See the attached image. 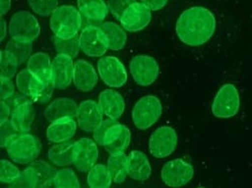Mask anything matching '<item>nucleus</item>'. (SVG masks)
<instances>
[{
	"instance_id": "1",
	"label": "nucleus",
	"mask_w": 252,
	"mask_h": 188,
	"mask_svg": "<svg viewBox=\"0 0 252 188\" xmlns=\"http://www.w3.org/2000/svg\"><path fill=\"white\" fill-rule=\"evenodd\" d=\"M216 30V18L209 9L194 6L185 10L179 17L176 31L182 43L199 47L211 38Z\"/></svg>"
},
{
	"instance_id": "2",
	"label": "nucleus",
	"mask_w": 252,
	"mask_h": 188,
	"mask_svg": "<svg viewBox=\"0 0 252 188\" xmlns=\"http://www.w3.org/2000/svg\"><path fill=\"white\" fill-rule=\"evenodd\" d=\"M50 27L56 36L69 39L76 35L82 27L81 12L74 6L63 5L52 14Z\"/></svg>"
},
{
	"instance_id": "3",
	"label": "nucleus",
	"mask_w": 252,
	"mask_h": 188,
	"mask_svg": "<svg viewBox=\"0 0 252 188\" xmlns=\"http://www.w3.org/2000/svg\"><path fill=\"white\" fill-rule=\"evenodd\" d=\"M58 170L49 163L32 161L18 178L9 184L11 187H48L54 184Z\"/></svg>"
},
{
	"instance_id": "4",
	"label": "nucleus",
	"mask_w": 252,
	"mask_h": 188,
	"mask_svg": "<svg viewBox=\"0 0 252 188\" xmlns=\"http://www.w3.org/2000/svg\"><path fill=\"white\" fill-rule=\"evenodd\" d=\"M15 83L20 93L28 98H31L32 102H37L40 104H44L51 99L53 90L55 89L53 83L45 85L41 82L30 72L28 68L20 71L19 74L16 75Z\"/></svg>"
},
{
	"instance_id": "5",
	"label": "nucleus",
	"mask_w": 252,
	"mask_h": 188,
	"mask_svg": "<svg viewBox=\"0 0 252 188\" xmlns=\"http://www.w3.org/2000/svg\"><path fill=\"white\" fill-rule=\"evenodd\" d=\"M39 139L29 133H20L7 147L10 159L18 164L32 162L40 153Z\"/></svg>"
},
{
	"instance_id": "6",
	"label": "nucleus",
	"mask_w": 252,
	"mask_h": 188,
	"mask_svg": "<svg viewBox=\"0 0 252 188\" xmlns=\"http://www.w3.org/2000/svg\"><path fill=\"white\" fill-rule=\"evenodd\" d=\"M161 113L162 107L158 98L145 96L136 102L132 110V120L137 129L146 130L158 122Z\"/></svg>"
},
{
	"instance_id": "7",
	"label": "nucleus",
	"mask_w": 252,
	"mask_h": 188,
	"mask_svg": "<svg viewBox=\"0 0 252 188\" xmlns=\"http://www.w3.org/2000/svg\"><path fill=\"white\" fill-rule=\"evenodd\" d=\"M240 108V97L236 87L226 83L218 91L213 104L212 113L217 118L227 119L234 117Z\"/></svg>"
},
{
	"instance_id": "8",
	"label": "nucleus",
	"mask_w": 252,
	"mask_h": 188,
	"mask_svg": "<svg viewBox=\"0 0 252 188\" xmlns=\"http://www.w3.org/2000/svg\"><path fill=\"white\" fill-rule=\"evenodd\" d=\"M9 34L12 38L33 41L40 33L37 19L29 11L15 12L9 23Z\"/></svg>"
},
{
	"instance_id": "9",
	"label": "nucleus",
	"mask_w": 252,
	"mask_h": 188,
	"mask_svg": "<svg viewBox=\"0 0 252 188\" xmlns=\"http://www.w3.org/2000/svg\"><path fill=\"white\" fill-rule=\"evenodd\" d=\"M81 51L88 56H102L109 49L106 34L100 27L89 26L79 36Z\"/></svg>"
},
{
	"instance_id": "10",
	"label": "nucleus",
	"mask_w": 252,
	"mask_h": 188,
	"mask_svg": "<svg viewBox=\"0 0 252 188\" xmlns=\"http://www.w3.org/2000/svg\"><path fill=\"white\" fill-rule=\"evenodd\" d=\"M130 74L139 86L146 87L156 81L159 75V67L158 61L150 55H136L129 65Z\"/></svg>"
},
{
	"instance_id": "11",
	"label": "nucleus",
	"mask_w": 252,
	"mask_h": 188,
	"mask_svg": "<svg viewBox=\"0 0 252 188\" xmlns=\"http://www.w3.org/2000/svg\"><path fill=\"white\" fill-rule=\"evenodd\" d=\"M97 69L103 81L111 88H120L127 81V73L122 62L115 56L101 57Z\"/></svg>"
},
{
	"instance_id": "12",
	"label": "nucleus",
	"mask_w": 252,
	"mask_h": 188,
	"mask_svg": "<svg viewBox=\"0 0 252 188\" xmlns=\"http://www.w3.org/2000/svg\"><path fill=\"white\" fill-rule=\"evenodd\" d=\"M194 176L193 166L183 159L166 162L161 170L162 181L171 187H181L190 182Z\"/></svg>"
},
{
	"instance_id": "13",
	"label": "nucleus",
	"mask_w": 252,
	"mask_h": 188,
	"mask_svg": "<svg viewBox=\"0 0 252 188\" xmlns=\"http://www.w3.org/2000/svg\"><path fill=\"white\" fill-rule=\"evenodd\" d=\"M178 135L174 128L163 126L157 129L150 139V151L156 158L170 156L177 147Z\"/></svg>"
},
{
	"instance_id": "14",
	"label": "nucleus",
	"mask_w": 252,
	"mask_h": 188,
	"mask_svg": "<svg viewBox=\"0 0 252 188\" xmlns=\"http://www.w3.org/2000/svg\"><path fill=\"white\" fill-rule=\"evenodd\" d=\"M151 20L152 10L145 4L136 1L123 12L120 24L127 31L136 32L148 27Z\"/></svg>"
},
{
	"instance_id": "15",
	"label": "nucleus",
	"mask_w": 252,
	"mask_h": 188,
	"mask_svg": "<svg viewBox=\"0 0 252 188\" xmlns=\"http://www.w3.org/2000/svg\"><path fill=\"white\" fill-rule=\"evenodd\" d=\"M73 57L59 54L52 64V83L54 88L64 90L68 88L74 77Z\"/></svg>"
},
{
	"instance_id": "16",
	"label": "nucleus",
	"mask_w": 252,
	"mask_h": 188,
	"mask_svg": "<svg viewBox=\"0 0 252 188\" xmlns=\"http://www.w3.org/2000/svg\"><path fill=\"white\" fill-rule=\"evenodd\" d=\"M129 129L120 123H115L104 136L103 147L110 154L124 153L130 144Z\"/></svg>"
},
{
	"instance_id": "17",
	"label": "nucleus",
	"mask_w": 252,
	"mask_h": 188,
	"mask_svg": "<svg viewBox=\"0 0 252 188\" xmlns=\"http://www.w3.org/2000/svg\"><path fill=\"white\" fill-rule=\"evenodd\" d=\"M103 113L99 104L92 100L84 101L78 107V124L80 129L87 133L94 132L103 121Z\"/></svg>"
},
{
	"instance_id": "18",
	"label": "nucleus",
	"mask_w": 252,
	"mask_h": 188,
	"mask_svg": "<svg viewBox=\"0 0 252 188\" xmlns=\"http://www.w3.org/2000/svg\"><path fill=\"white\" fill-rule=\"evenodd\" d=\"M73 81L79 91L87 93L96 87L98 82V75L90 62L78 59L74 65Z\"/></svg>"
},
{
	"instance_id": "19",
	"label": "nucleus",
	"mask_w": 252,
	"mask_h": 188,
	"mask_svg": "<svg viewBox=\"0 0 252 188\" xmlns=\"http://www.w3.org/2000/svg\"><path fill=\"white\" fill-rule=\"evenodd\" d=\"M77 144L78 153L74 164L80 172H88L98 160V147L89 138H82L77 141Z\"/></svg>"
},
{
	"instance_id": "20",
	"label": "nucleus",
	"mask_w": 252,
	"mask_h": 188,
	"mask_svg": "<svg viewBox=\"0 0 252 188\" xmlns=\"http://www.w3.org/2000/svg\"><path fill=\"white\" fill-rule=\"evenodd\" d=\"M98 104L104 115L111 119H118L122 116L125 103L122 96L113 90H105L100 93Z\"/></svg>"
},
{
	"instance_id": "21",
	"label": "nucleus",
	"mask_w": 252,
	"mask_h": 188,
	"mask_svg": "<svg viewBox=\"0 0 252 188\" xmlns=\"http://www.w3.org/2000/svg\"><path fill=\"white\" fill-rule=\"evenodd\" d=\"M78 107L75 101L68 98H60L55 100L45 110V118L53 123L64 118H75L78 114Z\"/></svg>"
},
{
	"instance_id": "22",
	"label": "nucleus",
	"mask_w": 252,
	"mask_h": 188,
	"mask_svg": "<svg viewBox=\"0 0 252 188\" xmlns=\"http://www.w3.org/2000/svg\"><path fill=\"white\" fill-rule=\"evenodd\" d=\"M77 153V142L69 140L53 146L48 152V158L57 166H69L75 162Z\"/></svg>"
},
{
	"instance_id": "23",
	"label": "nucleus",
	"mask_w": 252,
	"mask_h": 188,
	"mask_svg": "<svg viewBox=\"0 0 252 188\" xmlns=\"http://www.w3.org/2000/svg\"><path fill=\"white\" fill-rule=\"evenodd\" d=\"M77 130L73 118H64L53 122L47 129V137L53 143H62L72 139Z\"/></svg>"
},
{
	"instance_id": "24",
	"label": "nucleus",
	"mask_w": 252,
	"mask_h": 188,
	"mask_svg": "<svg viewBox=\"0 0 252 188\" xmlns=\"http://www.w3.org/2000/svg\"><path fill=\"white\" fill-rule=\"evenodd\" d=\"M52 64L51 57L45 53L32 54L28 61V69L45 85L52 83Z\"/></svg>"
},
{
	"instance_id": "25",
	"label": "nucleus",
	"mask_w": 252,
	"mask_h": 188,
	"mask_svg": "<svg viewBox=\"0 0 252 188\" xmlns=\"http://www.w3.org/2000/svg\"><path fill=\"white\" fill-rule=\"evenodd\" d=\"M128 175L137 181H145L152 175L150 160L141 151H132L128 156Z\"/></svg>"
},
{
	"instance_id": "26",
	"label": "nucleus",
	"mask_w": 252,
	"mask_h": 188,
	"mask_svg": "<svg viewBox=\"0 0 252 188\" xmlns=\"http://www.w3.org/2000/svg\"><path fill=\"white\" fill-rule=\"evenodd\" d=\"M35 111L32 101H27L12 110L11 122L20 133H28L31 131Z\"/></svg>"
},
{
	"instance_id": "27",
	"label": "nucleus",
	"mask_w": 252,
	"mask_h": 188,
	"mask_svg": "<svg viewBox=\"0 0 252 188\" xmlns=\"http://www.w3.org/2000/svg\"><path fill=\"white\" fill-rule=\"evenodd\" d=\"M77 3L81 14L93 23H102L109 10L104 0H77Z\"/></svg>"
},
{
	"instance_id": "28",
	"label": "nucleus",
	"mask_w": 252,
	"mask_h": 188,
	"mask_svg": "<svg viewBox=\"0 0 252 188\" xmlns=\"http://www.w3.org/2000/svg\"><path fill=\"white\" fill-rule=\"evenodd\" d=\"M107 168L113 182L122 183L128 175V157L124 153L111 154L108 158Z\"/></svg>"
},
{
	"instance_id": "29",
	"label": "nucleus",
	"mask_w": 252,
	"mask_h": 188,
	"mask_svg": "<svg viewBox=\"0 0 252 188\" xmlns=\"http://www.w3.org/2000/svg\"><path fill=\"white\" fill-rule=\"evenodd\" d=\"M100 27L107 36L109 50L116 52L122 50L125 47L127 35H126L125 31L118 25L111 22H106L102 24Z\"/></svg>"
},
{
	"instance_id": "30",
	"label": "nucleus",
	"mask_w": 252,
	"mask_h": 188,
	"mask_svg": "<svg viewBox=\"0 0 252 188\" xmlns=\"http://www.w3.org/2000/svg\"><path fill=\"white\" fill-rule=\"evenodd\" d=\"M32 41L11 38L5 47V51L16 59L20 66L31 57L32 51Z\"/></svg>"
},
{
	"instance_id": "31",
	"label": "nucleus",
	"mask_w": 252,
	"mask_h": 188,
	"mask_svg": "<svg viewBox=\"0 0 252 188\" xmlns=\"http://www.w3.org/2000/svg\"><path fill=\"white\" fill-rule=\"evenodd\" d=\"M112 181L107 166L103 164H95L87 176V183L90 187H110Z\"/></svg>"
},
{
	"instance_id": "32",
	"label": "nucleus",
	"mask_w": 252,
	"mask_h": 188,
	"mask_svg": "<svg viewBox=\"0 0 252 188\" xmlns=\"http://www.w3.org/2000/svg\"><path fill=\"white\" fill-rule=\"evenodd\" d=\"M54 44H55V48H56V51L58 52V54H67L73 58L78 55L79 51L81 50L78 35H76L72 38H69V39H64V38H61V37H58L55 35Z\"/></svg>"
},
{
	"instance_id": "33",
	"label": "nucleus",
	"mask_w": 252,
	"mask_h": 188,
	"mask_svg": "<svg viewBox=\"0 0 252 188\" xmlns=\"http://www.w3.org/2000/svg\"><path fill=\"white\" fill-rule=\"evenodd\" d=\"M0 127H1V131H0V145H1V148H7L13 142V140L20 134V132L16 129L11 120L0 123Z\"/></svg>"
},
{
	"instance_id": "34",
	"label": "nucleus",
	"mask_w": 252,
	"mask_h": 188,
	"mask_svg": "<svg viewBox=\"0 0 252 188\" xmlns=\"http://www.w3.org/2000/svg\"><path fill=\"white\" fill-rule=\"evenodd\" d=\"M31 8L39 16H49L58 8V0H28Z\"/></svg>"
},
{
	"instance_id": "35",
	"label": "nucleus",
	"mask_w": 252,
	"mask_h": 188,
	"mask_svg": "<svg viewBox=\"0 0 252 188\" xmlns=\"http://www.w3.org/2000/svg\"><path fill=\"white\" fill-rule=\"evenodd\" d=\"M54 185L56 187H79L80 182L71 168H64L58 170Z\"/></svg>"
},
{
	"instance_id": "36",
	"label": "nucleus",
	"mask_w": 252,
	"mask_h": 188,
	"mask_svg": "<svg viewBox=\"0 0 252 188\" xmlns=\"http://www.w3.org/2000/svg\"><path fill=\"white\" fill-rule=\"evenodd\" d=\"M20 172L15 165L7 160H1V162H0V181L2 183L11 184L18 178Z\"/></svg>"
},
{
	"instance_id": "37",
	"label": "nucleus",
	"mask_w": 252,
	"mask_h": 188,
	"mask_svg": "<svg viewBox=\"0 0 252 188\" xmlns=\"http://www.w3.org/2000/svg\"><path fill=\"white\" fill-rule=\"evenodd\" d=\"M1 77H5L8 79H12L16 75L17 67L19 66L16 59L8 54L5 50L1 51Z\"/></svg>"
},
{
	"instance_id": "38",
	"label": "nucleus",
	"mask_w": 252,
	"mask_h": 188,
	"mask_svg": "<svg viewBox=\"0 0 252 188\" xmlns=\"http://www.w3.org/2000/svg\"><path fill=\"white\" fill-rule=\"evenodd\" d=\"M134 2L136 0H108L107 6L111 14L120 22L123 12Z\"/></svg>"
},
{
	"instance_id": "39",
	"label": "nucleus",
	"mask_w": 252,
	"mask_h": 188,
	"mask_svg": "<svg viewBox=\"0 0 252 188\" xmlns=\"http://www.w3.org/2000/svg\"><path fill=\"white\" fill-rule=\"evenodd\" d=\"M115 123H117V120L116 119H111V118H108L106 120L102 121V123L99 125L98 128L94 131V134H93L94 139H95V141L98 145L103 146L105 134H106L107 130Z\"/></svg>"
},
{
	"instance_id": "40",
	"label": "nucleus",
	"mask_w": 252,
	"mask_h": 188,
	"mask_svg": "<svg viewBox=\"0 0 252 188\" xmlns=\"http://www.w3.org/2000/svg\"><path fill=\"white\" fill-rule=\"evenodd\" d=\"M0 98L1 100H6L14 95L15 87L14 83L11 81V79L1 77V82H0Z\"/></svg>"
},
{
	"instance_id": "41",
	"label": "nucleus",
	"mask_w": 252,
	"mask_h": 188,
	"mask_svg": "<svg viewBox=\"0 0 252 188\" xmlns=\"http://www.w3.org/2000/svg\"><path fill=\"white\" fill-rule=\"evenodd\" d=\"M169 0H141V2L148 6L152 11H158L163 8Z\"/></svg>"
},
{
	"instance_id": "42",
	"label": "nucleus",
	"mask_w": 252,
	"mask_h": 188,
	"mask_svg": "<svg viewBox=\"0 0 252 188\" xmlns=\"http://www.w3.org/2000/svg\"><path fill=\"white\" fill-rule=\"evenodd\" d=\"M0 112H1L0 123L7 121L9 116H11V108L8 106V104L4 100H1V103H0Z\"/></svg>"
},
{
	"instance_id": "43",
	"label": "nucleus",
	"mask_w": 252,
	"mask_h": 188,
	"mask_svg": "<svg viewBox=\"0 0 252 188\" xmlns=\"http://www.w3.org/2000/svg\"><path fill=\"white\" fill-rule=\"evenodd\" d=\"M10 6L11 0H1V2H0V14H1V16H3L9 11Z\"/></svg>"
},
{
	"instance_id": "44",
	"label": "nucleus",
	"mask_w": 252,
	"mask_h": 188,
	"mask_svg": "<svg viewBox=\"0 0 252 188\" xmlns=\"http://www.w3.org/2000/svg\"><path fill=\"white\" fill-rule=\"evenodd\" d=\"M6 29H7V24L5 22V19L1 17V41L6 36Z\"/></svg>"
}]
</instances>
